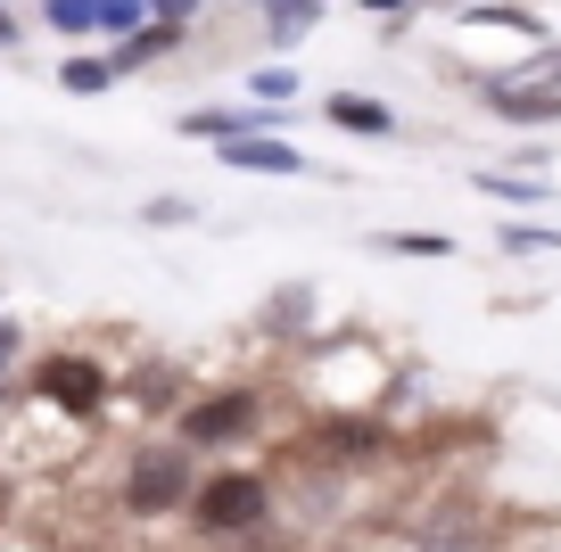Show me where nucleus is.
<instances>
[{"label":"nucleus","mask_w":561,"mask_h":552,"mask_svg":"<svg viewBox=\"0 0 561 552\" xmlns=\"http://www.w3.org/2000/svg\"><path fill=\"white\" fill-rule=\"evenodd\" d=\"M18 371H25V322H18V313H0V404H9Z\"/></svg>","instance_id":"18"},{"label":"nucleus","mask_w":561,"mask_h":552,"mask_svg":"<svg viewBox=\"0 0 561 552\" xmlns=\"http://www.w3.org/2000/svg\"><path fill=\"white\" fill-rule=\"evenodd\" d=\"M520 552H561V528H545V536H528Z\"/></svg>","instance_id":"23"},{"label":"nucleus","mask_w":561,"mask_h":552,"mask_svg":"<svg viewBox=\"0 0 561 552\" xmlns=\"http://www.w3.org/2000/svg\"><path fill=\"white\" fill-rule=\"evenodd\" d=\"M124 74H116V58H91V50H75L67 67H58V91H75V100H100V91H116Z\"/></svg>","instance_id":"13"},{"label":"nucleus","mask_w":561,"mask_h":552,"mask_svg":"<svg viewBox=\"0 0 561 552\" xmlns=\"http://www.w3.org/2000/svg\"><path fill=\"white\" fill-rule=\"evenodd\" d=\"M264 519H273V470L256 462H215L191 495V528L207 544L215 536H264Z\"/></svg>","instance_id":"2"},{"label":"nucleus","mask_w":561,"mask_h":552,"mask_svg":"<svg viewBox=\"0 0 561 552\" xmlns=\"http://www.w3.org/2000/svg\"><path fill=\"white\" fill-rule=\"evenodd\" d=\"M264 9H273V0H264Z\"/></svg>","instance_id":"26"},{"label":"nucleus","mask_w":561,"mask_h":552,"mask_svg":"<svg viewBox=\"0 0 561 552\" xmlns=\"http://www.w3.org/2000/svg\"><path fill=\"white\" fill-rule=\"evenodd\" d=\"M182 42H191V25H140V34H124L107 58H116V74H133V67H149V58H174Z\"/></svg>","instance_id":"11"},{"label":"nucleus","mask_w":561,"mask_h":552,"mask_svg":"<svg viewBox=\"0 0 561 552\" xmlns=\"http://www.w3.org/2000/svg\"><path fill=\"white\" fill-rule=\"evenodd\" d=\"M479 191H488V198H512V207H528V198H545V173H504V165H479Z\"/></svg>","instance_id":"17"},{"label":"nucleus","mask_w":561,"mask_h":552,"mask_svg":"<svg viewBox=\"0 0 561 552\" xmlns=\"http://www.w3.org/2000/svg\"><path fill=\"white\" fill-rule=\"evenodd\" d=\"M314 25H322V0H273V9H264V42H273L280 58L298 50Z\"/></svg>","instance_id":"12"},{"label":"nucleus","mask_w":561,"mask_h":552,"mask_svg":"<svg viewBox=\"0 0 561 552\" xmlns=\"http://www.w3.org/2000/svg\"><path fill=\"white\" fill-rule=\"evenodd\" d=\"M248 100L280 116V107L298 100V67H289V58H280V67H256V74H248Z\"/></svg>","instance_id":"15"},{"label":"nucleus","mask_w":561,"mask_h":552,"mask_svg":"<svg viewBox=\"0 0 561 552\" xmlns=\"http://www.w3.org/2000/svg\"><path fill=\"white\" fill-rule=\"evenodd\" d=\"M479 107H495V116L512 124H561V100L537 83H520V74H479Z\"/></svg>","instance_id":"7"},{"label":"nucleus","mask_w":561,"mask_h":552,"mask_svg":"<svg viewBox=\"0 0 561 552\" xmlns=\"http://www.w3.org/2000/svg\"><path fill=\"white\" fill-rule=\"evenodd\" d=\"M364 9L371 18H397V9H413V0H364Z\"/></svg>","instance_id":"24"},{"label":"nucleus","mask_w":561,"mask_h":552,"mask_svg":"<svg viewBox=\"0 0 561 552\" xmlns=\"http://www.w3.org/2000/svg\"><path fill=\"white\" fill-rule=\"evenodd\" d=\"M215 157H224L231 173H280V182H289V173H314V157H306V149H289L280 133H256V140H224Z\"/></svg>","instance_id":"8"},{"label":"nucleus","mask_w":561,"mask_h":552,"mask_svg":"<svg viewBox=\"0 0 561 552\" xmlns=\"http://www.w3.org/2000/svg\"><path fill=\"white\" fill-rule=\"evenodd\" d=\"M404 544L413 552H495V519L479 511V495H430L404 519Z\"/></svg>","instance_id":"5"},{"label":"nucleus","mask_w":561,"mask_h":552,"mask_svg":"<svg viewBox=\"0 0 561 552\" xmlns=\"http://www.w3.org/2000/svg\"><path fill=\"white\" fill-rule=\"evenodd\" d=\"M42 25L67 34V42H83V34H100V0H42Z\"/></svg>","instance_id":"14"},{"label":"nucleus","mask_w":561,"mask_h":552,"mask_svg":"<svg viewBox=\"0 0 561 552\" xmlns=\"http://www.w3.org/2000/svg\"><path fill=\"white\" fill-rule=\"evenodd\" d=\"M198 0H149V25H191Z\"/></svg>","instance_id":"22"},{"label":"nucleus","mask_w":561,"mask_h":552,"mask_svg":"<svg viewBox=\"0 0 561 552\" xmlns=\"http://www.w3.org/2000/svg\"><path fill=\"white\" fill-rule=\"evenodd\" d=\"M25 388H34V404L58 413V421H100L107 413V371L83 355V346H50V355H34Z\"/></svg>","instance_id":"4"},{"label":"nucleus","mask_w":561,"mask_h":552,"mask_svg":"<svg viewBox=\"0 0 561 552\" xmlns=\"http://www.w3.org/2000/svg\"><path fill=\"white\" fill-rule=\"evenodd\" d=\"M256 133H280V116L273 107H256V100H215V107H191L182 116V140H256Z\"/></svg>","instance_id":"6"},{"label":"nucleus","mask_w":561,"mask_h":552,"mask_svg":"<svg viewBox=\"0 0 561 552\" xmlns=\"http://www.w3.org/2000/svg\"><path fill=\"white\" fill-rule=\"evenodd\" d=\"M495 240H504L512 256H561V231L553 223H504Z\"/></svg>","instance_id":"19"},{"label":"nucleus","mask_w":561,"mask_h":552,"mask_svg":"<svg viewBox=\"0 0 561 552\" xmlns=\"http://www.w3.org/2000/svg\"><path fill=\"white\" fill-rule=\"evenodd\" d=\"M306 322H314V280L273 289V297H264V313H256V330H264V338H280V346H306Z\"/></svg>","instance_id":"10"},{"label":"nucleus","mask_w":561,"mask_h":552,"mask_svg":"<svg viewBox=\"0 0 561 552\" xmlns=\"http://www.w3.org/2000/svg\"><path fill=\"white\" fill-rule=\"evenodd\" d=\"M322 124H339V133H355V140H388L397 133V107L371 100V91H331V100H322Z\"/></svg>","instance_id":"9"},{"label":"nucleus","mask_w":561,"mask_h":552,"mask_svg":"<svg viewBox=\"0 0 561 552\" xmlns=\"http://www.w3.org/2000/svg\"><path fill=\"white\" fill-rule=\"evenodd\" d=\"M198 453L182 446V437H140L133 453H124V479H116V503H124V519H174V511H191V495H198Z\"/></svg>","instance_id":"1"},{"label":"nucleus","mask_w":561,"mask_h":552,"mask_svg":"<svg viewBox=\"0 0 561 552\" xmlns=\"http://www.w3.org/2000/svg\"><path fill=\"white\" fill-rule=\"evenodd\" d=\"M140 223H149V231H182V223H198V207H191V198H174V191H158L149 207H140Z\"/></svg>","instance_id":"20"},{"label":"nucleus","mask_w":561,"mask_h":552,"mask_svg":"<svg viewBox=\"0 0 561 552\" xmlns=\"http://www.w3.org/2000/svg\"><path fill=\"white\" fill-rule=\"evenodd\" d=\"M174 437L191 453H231V446H248V437H264V396L256 388H191L182 396V413H174Z\"/></svg>","instance_id":"3"},{"label":"nucleus","mask_w":561,"mask_h":552,"mask_svg":"<svg viewBox=\"0 0 561 552\" xmlns=\"http://www.w3.org/2000/svg\"><path fill=\"white\" fill-rule=\"evenodd\" d=\"M471 9H488V0H471Z\"/></svg>","instance_id":"25"},{"label":"nucleus","mask_w":561,"mask_h":552,"mask_svg":"<svg viewBox=\"0 0 561 552\" xmlns=\"http://www.w3.org/2000/svg\"><path fill=\"white\" fill-rule=\"evenodd\" d=\"M371 248H380V256H455L446 231H371Z\"/></svg>","instance_id":"16"},{"label":"nucleus","mask_w":561,"mask_h":552,"mask_svg":"<svg viewBox=\"0 0 561 552\" xmlns=\"http://www.w3.org/2000/svg\"><path fill=\"white\" fill-rule=\"evenodd\" d=\"M140 25H149V0H100V34H140Z\"/></svg>","instance_id":"21"}]
</instances>
